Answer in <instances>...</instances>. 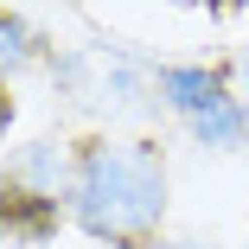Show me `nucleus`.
<instances>
[{
  "label": "nucleus",
  "mask_w": 249,
  "mask_h": 249,
  "mask_svg": "<svg viewBox=\"0 0 249 249\" xmlns=\"http://www.w3.org/2000/svg\"><path fill=\"white\" fill-rule=\"evenodd\" d=\"M7 122H13V103H7V83H0V134H7Z\"/></svg>",
  "instance_id": "6"
},
{
  "label": "nucleus",
  "mask_w": 249,
  "mask_h": 249,
  "mask_svg": "<svg viewBox=\"0 0 249 249\" xmlns=\"http://www.w3.org/2000/svg\"><path fill=\"white\" fill-rule=\"evenodd\" d=\"M58 224V205L52 198H38V192H19L0 179V236L7 243H45Z\"/></svg>",
  "instance_id": "3"
},
{
  "label": "nucleus",
  "mask_w": 249,
  "mask_h": 249,
  "mask_svg": "<svg viewBox=\"0 0 249 249\" xmlns=\"http://www.w3.org/2000/svg\"><path fill=\"white\" fill-rule=\"evenodd\" d=\"M71 211L89 236L115 249H147L166 211V160L154 141H89L77 154Z\"/></svg>",
  "instance_id": "1"
},
{
  "label": "nucleus",
  "mask_w": 249,
  "mask_h": 249,
  "mask_svg": "<svg viewBox=\"0 0 249 249\" xmlns=\"http://www.w3.org/2000/svg\"><path fill=\"white\" fill-rule=\"evenodd\" d=\"M0 19H7V7H0Z\"/></svg>",
  "instance_id": "8"
},
{
  "label": "nucleus",
  "mask_w": 249,
  "mask_h": 249,
  "mask_svg": "<svg viewBox=\"0 0 249 249\" xmlns=\"http://www.w3.org/2000/svg\"><path fill=\"white\" fill-rule=\"evenodd\" d=\"M38 58H45V45L32 38V26L19 13H7V19H0V71H26Z\"/></svg>",
  "instance_id": "5"
},
{
  "label": "nucleus",
  "mask_w": 249,
  "mask_h": 249,
  "mask_svg": "<svg viewBox=\"0 0 249 249\" xmlns=\"http://www.w3.org/2000/svg\"><path fill=\"white\" fill-rule=\"evenodd\" d=\"M160 96L185 122H198V115H211L217 103H230V77L211 71V64H166L160 71Z\"/></svg>",
  "instance_id": "2"
},
{
  "label": "nucleus",
  "mask_w": 249,
  "mask_h": 249,
  "mask_svg": "<svg viewBox=\"0 0 249 249\" xmlns=\"http://www.w3.org/2000/svg\"><path fill=\"white\" fill-rule=\"evenodd\" d=\"M192 134L205 141V147H243V141H249V103H243V96L217 103L211 115H198V122H192Z\"/></svg>",
  "instance_id": "4"
},
{
  "label": "nucleus",
  "mask_w": 249,
  "mask_h": 249,
  "mask_svg": "<svg viewBox=\"0 0 249 249\" xmlns=\"http://www.w3.org/2000/svg\"><path fill=\"white\" fill-rule=\"evenodd\" d=\"M160 249H205V243H160Z\"/></svg>",
  "instance_id": "7"
}]
</instances>
